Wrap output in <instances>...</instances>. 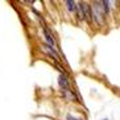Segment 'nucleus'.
Returning a JSON list of instances; mask_svg holds the SVG:
<instances>
[{
  "mask_svg": "<svg viewBox=\"0 0 120 120\" xmlns=\"http://www.w3.org/2000/svg\"><path fill=\"white\" fill-rule=\"evenodd\" d=\"M91 19H94L99 25H102L104 21V11H103L102 5H99V3H94V5L91 7Z\"/></svg>",
  "mask_w": 120,
  "mask_h": 120,
  "instance_id": "nucleus-1",
  "label": "nucleus"
},
{
  "mask_svg": "<svg viewBox=\"0 0 120 120\" xmlns=\"http://www.w3.org/2000/svg\"><path fill=\"white\" fill-rule=\"evenodd\" d=\"M79 8H81L83 20L91 22V7H90V4L88 3H81L79 4Z\"/></svg>",
  "mask_w": 120,
  "mask_h": 120,
  "instance_id": "nucleus-2",
  "label": "nucleus"
},
{
  "mask_svg": "<svg viewBox=\"0 0 120 120\" xmlns=\"http://www.w3.org/2000/svg\"><path fill=\"white\" fill-rule=\"evenodd\" d=\"M41 49H42L44 52H46V53L49 54L50 57H53L56 61H60V54L57 53V52L53 49V48H50L49 45H42V46H41Z\"/></svg>",
  "mask_w": 120,
  "mask_h": 120,
  "instance_id": "nucleus-3",
  "label": "nucleus"
},
{
  "mask_svg": "<svg viewBox=\"0 0 120 120\" xmlns=\"http://www.w3.org/2000/svg\"><path fill=\"white\" fill-rule=\"evenodd\" d=\"M44 36H45V40H46V42H48V45L50 46V48H56V41H54V38H53V36L49 33V30L44 26Z\"/></svg>",
  "mask_w": 120,
  "mask_h": 120,
  "instance_id": "nucleus-4",
  "label": "nucleus"
},
{
  "mask_svg": "<svg viewBox=\"0 0 120 120\" xmlns=\"http://www.w3.org/2000/svg\"><path fill=\"white\" fill-rule=\"evenodd\" d=\"M58 83H60V86L62 87L64 91L70 90V87H69V81H67V77L65 74H61L60 75V78H58Z\"/></svg>",
  "mask_w": 120,
  "mask_h": 120,
  "instance_id": "nucleus-5",
  "label": "nucleus"
},
{
  "mask_svg": "<svg viewBox=\"0 0 120 120\" xmlns=\"http://www.w3.org/2000/svg\"><path fill=\"white\" fill-rule=\"evenodd\" d=\"M64 96L67 99V100H73V102L78 100L77 95H75V94H74L73 91H71V90H66V91H64Z\"/></svg>",
  "mask_w": 120,
  "mask_h": 120,
  "instance_id": "nucleus-6",
  "label": "nucleus"
},
{
  "mask_svg": "<svg viewBox=\"0 0 120 120\" xmlns=\"http://www.w3.org/2000/svg\"><path fill=\"white\" fill-rule=\"evenodd\" d=\"M66 5H67V9H69L70 12H75V11H77V4H75V1L69 0V1H66Z\"/></svg>",
  "mask_w": 120,
  "mask_h": 120,
  "instance_id": "nucleus-7",
  "label": "nucleus"
},
{
  "mask_svg": "<svg viewBox=\"0 0 120 120\" xmlns=\"http://www.w3.org/2000/svg\"><path fill=\"white\" fill-rule=\"evenodd\" d=\"M66 120H81V119H77V117H74L73 115H70V113H69V115L66 116Z\"/></svg>",
  "mask_w": 120,
  "mask_h": 120,
  "instance_id": "nucleus-8",
  "label": "nucleus"
},
{
  "mask_svg": "<svg viewBox=\"0 0 120 120\" xmlns=\"http://www.w3.org/2000/svg\"><path fill=\"white\" fill-rule=\"evenodd\" d=\"M103 120H108V119H103Z\"/></svg>",
  "mask_w": 120,
  "mask_h": 120,
  "instance_id": "nucleus-9",
  "label": "nucleus"
}]
</instances>
